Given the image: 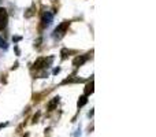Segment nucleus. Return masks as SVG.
I'll return each instance as SVG.
<instances>
[{"label": "nucleus", "mask_w": 156, "mask_h": 137, "mask_svg": "<svg viewBox=\"0 0 156 137\" xmlns=\"http://www.w3.org/2000/svg\"><path fill=\"white\" fill-rule=\"evenodd\" d=\"M69 26H70V22H69V21H63L62 23H60L59 26H58L56 29H55V32H54V37H55V38H62L63 36H65V33L67 32Z\"/></svg>", "instance_id": "f257e3e1"}, {"label": "nucleus", "mask_w": 156, "mask_h": 137, "mask_svg": "<svg viewBox=\"0 0 156 137\" xmlns=\"http://www.w3.org/2000/svg\"><path fill=\"white\" fill-rule=\"evenodd\" d=\"M52 60H54V58H52V56H49L48 59H47V58H38V59L34 62V69L40 70V69L48 67V66L52 63Z\"/></svg>", "instance_id": "f03ea898"}, {"label": "nucleus", "mask_w": 156, "mask_h": 137, "mask_svg": "<svg viewBox=\"0 0 156 137\" xmlns=\"http://www.w3.org/2000/svg\"><path fill=\"white\" fill-rule=\"evenodd\" d=\"M7 22H8L7 10L3 8V7H0V30H3L5 26H7Z\"/></svg>", "instance_id": "7ed1b4c3"}, {"label": "nucleus", "mask_w": 156, "mask_h": 137, "mask_svg": "<svg viewBox=\"0 0 156 137\" xmlns=\"http://www.w3.org/2000/svg\"><path fill=\"white\" fill-rule=\"evenodd\" d=\"M52 19H54V14L47 11V13L43 15V19H41L43 26H49V25H51V22H52Z\"/></svg>", "instance_id": "20e7f679"}, {"label": "nucleus", "mask_w": 156, "mask_h": 137, "mask_svg": "<svg viewBox=\"0 0 156 137\" xmlns=\"http://www.w3.org/2000/svg\"><path fill=\"white\" fill-rule=\"evenodd\" d=\"M86 59H88V58L82 56V55H81V56H77L76 59L73 60V66H76V67H80V66H82L83 63L86 62Z\"/></svg>", "instance_id": "39448f33"}, {"label": "nucleus", "mask_w": 156, "mask_h": 137, "mask_svg": "<svg viewBox=\"0 0 156 137\" xmlns=\"http://www.w3.org/2000/svg\"><path fill=\"white\" fill-rule=\"evenodd\" d=\"M88 103V96L86 95H83V96H81L80 99H78V103H77V107L78 108H81V107H83V106Z\"/></svg>", "instance_id": "423d86ee"}, {"label": "nucleus", "mask_w": 156, "mask_h": 137, "mask_svg": "<svg viewBox=\"0 0 156 137\" xmlns=\"http://www.w3.org/2000/svg\"><path fill=\"white\" fill-rule=\"evenodd\" d=\"M58 103H59V97H54V100H51V102L48 103V110L52 111L58 106Z\"/></svg>", "instance_id": "0eeeda50"}, {"label": "nucleus", "mask_w": 156, "mask_h": 137, "mask_svg": "<svg viewBox=\"0 0 156 137\" xmlns=\"http://www.w3.org/2000/svg\"><path fill=\"white\" fill-rule=\"evenodd\" d=\"M93 92V81H90V82L86 85V88H85V95L88 96L89 93H92Z\"/></svg>", "instance_id": "6e6552de"}, {"label": "nucleus", "mask_w": 156, "mask_h": 137, "mask_svg": "<svg viewBox=\"0 0 156 137\" xmlns=\"http://www.w3.org/2000/svg\"><path fill=\"white\" fill-rule=\"evenodd\" d=\"M33 14H34V7H30L29 10H27V13H25V16H26V18H30Z\"/></svg>", "instance_id": "1a4fd4ad"}, {"label": "nucleus", "mask_w": 156, "mask_h": 137, "mask_svg": "<svg viewBox=\"0 0 156 137\" xmlns=\"http://www.w3.org/2000/svg\"><path fill=\"white\" fill-rule=\"evenodd\" d=\"M0 47H2V48H4V49L7 48V43H5V40L2 37V36H0Z\"/></svg>", "instance_id": "9d476101"}, {"label": "nucleus", "mask_w": 156, "mask_h": 137, "mask_svg": "<svg viewBox=\"0 0 156 137\" xmlns=\"http://www.w3.org/2000/svg\"><path fill=\"white\" fill-rule=\"evenodd\" d=\"M67 54H69V51L66 48H63L62 49V58H63V59H65V58H67Z\"/></svg>", "instance_id": "9b49d317"}, {"label": "nucleus", "mask_w": 156, "mask_h": 137, "mask_svg": "<svg viewBox=\"0 0 156 137\" xmlns=\"http://www.w3.org/2000/svg\"><path fill=\"white\" fill-rule=\"evenodd\" d=\"M21 38H22V37H19V36H15V37H12V40H14V43H18Z\"/></svg>", "instance_id": "f8f14e48"}, {"label": "nucleus", "mask_w": 156, "mask_h": 137, "mask_svg": "<svg viewBox=\"0 0 156 137\" xmlns=\"http://www.w3.org/2000/svg\"><path fill=\"white\" fill-rule=\"evenodd\" d=\"M7 122H4V124H0V129H3V128H5V126H7Z\"/></svg>", "instance_id": "ddd939ff"}, {"label": "nucleus", "mask_w": 156, "mask_h": 137, "mask_svg": "<svg viewBox=\"0 0 156 137\" xmlns=\"http://www.w3.org/2000/svg\"><path fill=\"white\" fill-rule=\"evenodd\" d=\"M59 71H60V69H59V67H58V69H55V70H54V74H58V73H59Z\"/></svg>", "instance_id": "4468645a"}, {"label": "nucleus", "mask_w": 156, "mask_h": 137, "mask_svg": "<svg viewBox=\"0 0 156 137\" xmlns=\"http://www.w3.org/2000/svg\"><path fill=\"white\" fill-rule=\"evenodd\" d=\"M40 43H41V38H38V40H37V41H36V45H37V47H38V45H40Z\"/></svg>", "instance_id": "2eb2a0df"}]
</instances>
